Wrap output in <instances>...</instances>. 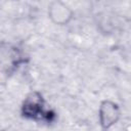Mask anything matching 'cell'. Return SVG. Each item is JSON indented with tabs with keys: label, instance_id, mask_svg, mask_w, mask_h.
Listing matches in <instances>:
<instances>
[{
	"label": "cell",
	"instance_id": "1",
	"mask_svg": "<svg viewBox=\"0 0 131 131\" xmlns=\"http://www.w3.org/2000/svg\"><path fill=\"white\" fill-rule=\"evenodd\" d=\"M20 114L24 118L35 122L52 123L56 119V113L47 107L46 101L39 91H32L26 96L20 106Z\"/></svg>",
	"mask_w": 131,
	"mask_h": 131
},
{
	"label": "cell",
	"instance_id": "2",
	"mask_svg": "<svg viewBox=\"0 0 131 131\" xmlns=\"http://www.w3.org/2000/svg\"><path fill=\"white\" fill-rule=\"evenodd\" d=\"M120 107L112 100H103L98 110V118L100 126L103 129H108L115 125L120 119Z\"/></svg>",
	"mask_w": 131,
	"mask_h": 131
},
{
	"label": "cell",
	"instance_id": "3",
	"mask_svg": "<svg viewBox=\"0 0 131 131\" xmlns=\"http://www.w3.org/2000/svg\"><path fill=\"white\" fill-rule=\"evenodd\" d=\"M49 18L58 26L68 25L74 16L73 10L61 0H54L48 6Z\"/></svg>",
	"mask_w": 131,
	"mask_h": 131
}]
</instances>
